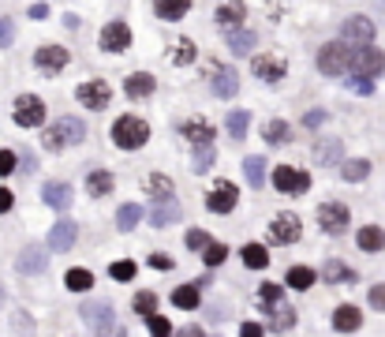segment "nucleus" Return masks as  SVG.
<instances>
[{"label": "nucleus", "mask_w": 385, "mask_h": 337, "mask_svg": "<svg viewBox=\"0 0 385 337\" xmlns=\"http://www.w3.org/2000/svg\"><path fill=\"white\" fill-rule=\"evenodd\" d=\"M225 259H228V248H225V244H209V248H206V266H221Z\"/></svg>", "instance_id": "8fccbe9b"}, {"label": "nucleus", "mask_w": 385, "mask_h": 337, "mask_svg": "<svg viewBox=\"0 0 385 337\" xmlns=\"http://www.w3.org/2000/svg\"><path fill=\"white\" fill-rule=\"evenodd\" d=\"M236 90H240L236 71H217V75H214V94L217 98H236Z\"/></svg>", "instance_id": "473e14b6"}, {"label": "nucleus", "mask_w": 385, "mask_h": 337, "mask_svg": "<svg viewBox=\"0 0 385 337\" xmlns=\"http://www.w3.org/2000/svg\"><path fill=\"white\" fill-rule=\"evenodd\" d=\"M273 188H277L281 195H303L310 188V176L296 165H277L273 169Z\"/></svg>", "instance_id": "1a4fd4ad"}, {"label": "nucleus", "mask_w": 385, "mask_h": 337, "mask_svg": "<svg viewBox=\"0 0 385 337\" xmlns=\"http://www.w3.org/2000/svg\"><path fill=\"white\" fill-rule=\"evenodd\" d=\"M135 311H139V315H146V318H150V315H158V296H153V293H139V296H135Z\"/></svg>", "instance_id": "37998d69"}, {"label": "nucleus", "mask_w": 385, "mask_h": 337, "mask_svg": "<svg viewBox=\"0 0 385 337\" xmlns=\"http://www.w3.org/2000/svg\"><path fill=\"white\" fill-rule=\"evenodd\" d=\"M146 191H150V195L158 199V203H165V199H172V191H176V184H172V180L165 176V172H153V176L146 180Z\"/></svg>", "instance_id": "c85d7f7f"}, {"label": "nucleus", "mask_w": 385, "mask_h": 337, "mask_svg": "<svg viewBox=\"0 0 385 337\" xmlns=\"http://www.w3.org/2000/svg\"><path fill=\"white\" fill-rule=\"evenodd\" d=\"M326 120H329V113H322V109H314V113H307V116H303V124H307V127H322Z\"/></svg>", "instance_id": "4d7b16f0"}, {"label": "nucleus", "mask_w": 385, "mask_h": 337, "mask_svg": "<svg viewBox=\"0 0 385 337\" xmlns=\"http://www.w3.org/2000/svg\"><path fill=\"white\" fill-rule=\"evenodd\" d=\"M12 330H15V334H23V337H30V334H34V318L26 315L23 307H19V311H15V315H12Z\"/></svg>", "instance_id": "c03bdc74"}, {"label": "nucleus", "mask_w": 385, "mask_h": 337, "mask_svg": "<svg viewBox=\"0 0 385 337\" xmlns=\"http://www.w3.org/2000/svg\"><path fill=\"white\" fill-rule=\"evenodd\" d=\"M366 300H370L374 311H385V285H374L370 293H366Z\"/></svg>", "instance_id": "864d4df0"}, {"label": "nucleus", "mask_w": 385, "mask_h": 337, "mask_svg": "<svg viewBox=\"0 0 385 337\" xmlns=\"http://www.w3.org/2000/svg\"><path fill=\"white\" fill-rule=\"evenodd\" d=\"M15 42V19H8V15H0V49H8V45Z\"/></svg>", "instance_id": "de8ad7c7"}, {"label": "nucleus", "mask_w": 385, "mask_h": 337, "mask_svg": "<svg viewBox=\"0 0 385 337\" xmlns=\"http://www.w3.org/2000/svg\"><path fill=\"white\" fill-rule=\"evenodd\" d=\"M314 161H318V169H326V165H337L341 161V139H322L314 147Z\"/></svg>", "instance_id": "393cba45"}, {"label": "nucleus", "mask_w": 385, "mask_h": 337, "mask_svg": "<svg viewBox=\"0 0 385 337\" xmlns=\"http://www.w3.org/2000/svg\"><path fill=\"white\" fill-rule=\"evenodd\" d=\"M352 90H355V94H370V90H374V83H370V79H355V83H352Z\"/></svg>", "instance_id": "680f3d73"}, {"label": "nucleus", "mask_w": 385, "mask_h": 337, "mask_svg": "<svg viewBox=\"0 0 385 337\" xmlns=\"http://www.w3.org/2000/svg\"><path fill=\"white\" fill-rule=\"evenodd\" d=\"M236 203H240V188H236L232 180H217V184L209 188V195H206V210L209 214H232Z\"/></svg>", "instance_id": "0eeeda50"}, {"label": "nucleus", "mask_w": 385, "mask_h": 337, "mask_svg": "<svg viewBox=\"0 0 385 337\" xmlns=\"http://www.w3.org/2000/svg\"><path fill=\"white\" fill-rule=\"evenodd\" d=\"M214 147H195V172H209V165H214Z\"/></svg>", "instance_id": "a18cd8bd"}, {"label": "nucleus", "mask_w": 385, "mask_h": 337, "mask_svg": "<svg viewBox=\"0 0 385 337\" xmlns=\"http://www.w3.org/2000/svg\"><path fill=\"white\" fill-rule=\"evenodd\" d=\"M15 165H19V154H15V150H0V176H12Z\"/></svg>", "instance_id": "3c124183"}, {"label": "nucleus", "mask_w": 385, "mask_h": 337, "mask_svg": "<svg viewBox=\"0 0 385 337\" xmlns=\"http://www.w3.org/2000/svg\"><path fill=\"white\" fill-rule=\"evenodd\" d=\"M341 176L352 180V184H359V180L370 176V161H366V158H348L344 165H341Z\"/></svg>", "instance_id": "2f4dec72"}, {"label": "nucleus", "mask_w": 385, "mask_h": 337, "mask_svg": "<svg viewBox=\"0 0 385 337\" xmlns=\"http://www.w3.org/2000/svg\"><path fill=\"white\" fill-rule=\"evenodd\" d=\"M243 19V4H221L217 8V23L228 26V30H236V23Z\"/></svg>", "instance_id": "a19ab883"}, {"label": "nucleus", "mask_w": 385, "mask_h": 337, "mask_svg": "<svg viewBox=\"0 0 385 337\" xmlns=\"http://www.w3.org/2000/svg\"><path fill=\"white\" fill-rule=\"evenodd\" d=\"M180 131L187 135L195 147H209V143H214V124H209L206 116H191V120H183Z\"/></svg>", "instance_id": "6ab92c4d"}, {"label": "nucleus", "mask_w": 385, "mask_h": 337, "mask_svg": "<svg viewBox=\"0 0 385 337\" xmlns=\"http://www.w3.org/2000/svg\"><path fill=\"white\" fill-rule=\"evenodd\" d=\"M322 281H333V285L337 281H355V270H348L341 259H329L322 266Z\"/></svg>", "instance_id": "c9c22d12"}, {"label": "nucleus", "mask_w": 385, "mask_h": 337, "mask_svg": "<svg viewBox=\"0 0 385 337\" xmlns=\"http://www.w3.org/2000/svg\"><path fill=\"white\" fill-rule=\"evenodd\" d=\"M247 127H251V113H247V109H232V113H228V139L232 143L247 139Z\"/></svg>", "instance_id": "a878e982"}, {"label": "nucleus", "mask_w": 385, "mask_h": 337, "mask_svg": "<svg viewBox=\"0 0 385 337\" xmlns=\"http://www.w3.org/2000/svg\"><path fill=\"white\" fill-rule=\"evenodd\" d=\"M348 217H352V214H348L344 203H322V206H318V225H322L326 233H333V236L348 229Z\"/></svg>", "instance_id": "f8f14e48"}, {"label": "nucleus", "mask_w": 385, "mask_h": 337, "mask_svg": "<svg viewBox=\"0 0 385 337\" xmlns=\"http://www.w3.org/2000/svg\"><path fill=\"white\" fill-rule=\"evenodd\" d=\"M265 330H262V326L259 322H243V330H240V337H262Z\"/></svg>", "instance_id": "052dcab7"}, {"label": "nucleus", "mask_w": 385, "mask_h": 337, "mask_svg": "<svg viewBox=\"0 0 385 337\" xmlns=\"http://www.w3.org/2000/svg\"><path fill=\"white\" fill-rule=\"evenodd\" d=\"M176 337H206V334H203V326H183Z\"/></svg>", "instance_id": "e2e57ef3"}, {"label": "nucleus", "mask_w": 385, "mask_h": 337, "mask_svg": "<svg viewBox=\"0 0 385 337\" xmlns=\"http://www.w3.org/2000/svg\"><path fill=\"white\" fill-rule=\"evenodd\" d=\"M254 45H259V34H251V30H228V49H232L236 57H247Z\"/></svg>", "instance_id": "bb28decb"}, {"label": "nucleus", "mask_w": 385, "mask_h": 337, "mask_svg": "<svg viewBox=\"0 0 385 337\" xmlns=\"http://www.w3.org/2000/svg\"><path fill=\"white\" fill-rule=\"evenodd\" d=\"M113 188H116V180H113V172H109V169H94V172L86 176V191H90L94 199H105Z\"/></svg>", "instance_id": "5701e85b"}, {"label": "nucleus", "mask_w": 385, "mask_h": 337, "mask_svg": "<svg viewBox=\"0 0 385 337\" xmlns=\"http://www.w3.org/2000/svg\"><path fill=\"white\" fill-rule=\"evenodd\" d=\"M12 116H15V124H19V127H41L45 124V102L38 94H19V98H15Z\"/></svg>", "instance_id": "423d86ee"}, {"label": "nucleus", "mask_w": 385, "mask_h": 337, "mask_svg": "<svg viewBox=\"0 0 385 337\" xmlns=\"http://www.w3.org/2000/svg\"><path fill=\"white\" fill-rule=\"evenodd\" d=\"M153 75L150 71H135V75H127V83H124V90H127V98H131V102H139V98H150L153 94Z\"/></svg>", "instance_id": "4be33fe9"}, {"label": "nucleus", "mask_w": 385, "mask_h": 337, "mask_svg": "<svg viewBox=\"0 0 385 337\" xmlns=\"http://www.w3.org/2000/svg\"><path fill=\"white\" fill-rule=\"evenodd\" d=\"M292 326H296V311H292V307H273V315H270V330L273 334H284V330H292Z\"/></svg>", "instance_id": "f704fd0d"}, {"label": "nucleus", "mask_w": 385, "mask_h": 337, "mask_svg": "<svg viewBox=\"0 0 385 337\" xmlns=\"http://www.w3.org/2000/svg\"><path fill=\"white\" fill-rule=\"evenodd\" d=\"M363 326V315H359V307H352V304H341L333 311V330L337 334H355Z\"/></svg>", "instance_id": "412c9836"}, {"label": "nucleus", "mask_w": 385, "mask_h": 337, "mask_svg": "<svg viewBox=\"0 0 385 337\" xmlns=\"http://www.w3.org/2000/svg\"><path fill=\"white\" fill-rule=\"evenodd\" d=\"M0 307H4V285H0Z\"/></svg>", "instance_id": "0e129e2a"}, {"label": "nucleus", "mask_w": 385, "mask_h": 337, "mask_svg": "<svg viewBox=\"0 0 385 337\" xmlns=\"http://www.w3.org/2000/svg\"><path fill=\"white\" fill-rule=\"evenodd\" d=\"M82 318H86V326L94 330V337H127L124 326L116 322V311L113 304H102V300H90V304H82Z\"/></svg>", "instance_id": "f257e3e1"}, {"label": "nucleus", "mask_w": 385, "mask_h": 337, "mask_svg": "<svg viewBox=\"0 0 385 337\" xmlns=\"http://www.w3.org/2000/svg\"><path fill=\"white\" fill-rule=\"evenodd\" d=\"M183 217V206L176 203V199H165V203L153 206V214H150V225L153 229H169V225H176Z\"/></svg>", "instance_id": "aec40b11"}, {"label": "nucleus", "mask_w": 385, "mask_h": 337, "mask_svg": "<svg viewBox=\"0 0 385 337\" xmlns=\"http://www.w3.org/2000/svg\"><path fill=\"white\" fill-rule=\"evenodd\" d=\"M341 34H344V45H348V42L370 45V42H374V19H366V15H352V19H344Z\"/></svg>", "instance_id": "dca6fc26"}, {"label": "nucleus", "mask_w": 385, "mask_h": 337, "mask_svg": "<svg viewBox=\"0 0 385 337\" xmlns=\"http://www.w3.org/2000/svg\"><path fill=\"white\" fill-rule=\"evenodd\" d=\"M314 270H310V266H292L288 270V289H310V285H314Z\"/></svg>", "instance_id": "58836bf2"}, {"label": "nucleus", "mask_w": 385, "mask_h": 337, "mask_svg": "<svg viewBox=\"0 0 385 337\" xmlns=\"http://www.w3.org/2000/svg\"><path fill=\"white\" fill-rule=\"evenodd\" d=\"M127 45H131V26L124 19H113L102 26V49L105 53H124Z\"/></svg>", "instance_id": "9b49d317"}, {"label": "nucleus", "mask_w": 385, "mask_h": 337, "mask_svg": "<svg viewBox=\"0 0 385 337\" xmlns=\"http://www.w3.org/2000/svg\"><path fill=\"white\" fill-rule=\"evenodd\" d=\"M270 240L273 244H296L299 240V217L296 214H277L270 221Z\"/></svg>", "instance_id": "ddd939ff"}, {"label": "nucleus", "mask_w": 385, "mask_h": 337, "mask_svg": "<svg viewBox=\"0 0 385 337\" xmlns=\"http://www.w3.org/2000/svg\"><path fill=\"white\" fill-rule=\"evenodd\" d=\"M243 266L247 270H265V266H270V255H265L262 244H247V248H243Z\"/></svg>", "instance_id": "72a5a7b5"}, {"label": "nucleus", "mask_w": 385, "mask_h": 337, "mask_svg": "<svg viewBox=\"0 0 385 337\" xmlns=\"http://www.w3.org/2000/svg\"><path fill=\"white\" fill-rule=\"evenodd\" d=\"M150 266H153V270H172V259H169L165 251H153V255H150Z\"/></svg>", "instance_id": "6e6d98bb"}, {"label": "nucleus", "mask_w": 385, "mask_h": 337, "mask_svg": "<svg viewBox=\"0 0 385 337\" xmlns=\"http://www.w3.org/2000/svg\"><path fill=\"white\" fill-rule=\"evenodd\" d=\"M64 285L71 289V293H86L90 285H94V274H90V270H68V277H64Z\"/></svg>", "instance_id": "4c0bfd02"}, {"label": "nucleus", "mask_w": 385, "mask_h": 337, "mask_svg": "<svg viewBox=\"0 0 385 337\" xmlns=\"http://www.w3.org/2000/svg\"><path fill=\"white\" fill-rule=\"evenodd\" d=\"M12 203H15V195H12L8 188H0V214H8V210H12Z\"/></svg>", "instance_id": "13d9d810"}, {"label": "nucleus", "mask_w": 385, "mask_h": 337, "mask_svg": "<svg viewBox=\"0 0 385 337\" xmlns=\"http://www.w3.org/2000/svg\"><path fill=\"white\" fill-rule=\"evenodd\" d=\"M75 236H79V225L64 217V221H57V225L49 229V244H45V251H71Z\"/></svg>", "instance_id": "2eb2a0df"}, {"label": "nucleus", "mask_w": 385, "mask_h": 337, "mask_svg": "<svg viewBox=\"0 0 385 337\" xmlns=\"http://www.w3.org/2000/svg\"><path fill=\"white\" fill-rule=\"evenodd\" d=\"M146 139H150V124L139 120V116H120L113 124V143L120 150H139L146 147Z\"/></svg>", "instance_id": "7ed1b4c3"}, {"label": "nucleus", "mask_w": 385, "mask_h": 337, "mask_svg": "<svg viewBox=\"0 0 385 337\" xmlns=\"http://www.w3.org/2000/svg\"><path fill=\"white\" fill-rule=\"evenodd\" d=\"M15 270H19L23 277H38L49 270V251L41 248V244H26L19 251V259H15Z\"/></svg>", "instance_id": "9d476101"}, {"label": "nucleus", "mask_w": 385, "mask_h": 337, "mask_svg": "<svg viewBox=\"0 0 385 337\" xmlns=\"http://www.w3.org/2000/svg\"><path fill=\"white\" fill-rule=\"evenodd\" d=\"M348 71H355L359 79H378L382 71H385V53H382V49H370V45H363V49H352Z\"/></svg>", "instance_id": "20e7f679"}, {"label": "nucleus", "mask_w": 385, "mask_h": 337, "mask_svg": "<svg viewBox=\"0 0 385 337\" xmlns=\"http://www.w3.org/2000/svg\"><path fill=\"white\" fill-rule=\"evenodd\" d=\"M195 60V42L191 38H180L176 42V64H191Z\"/></svg>", "instance_id": "09e8293b"}, {"label": "nucleus", "mask_w": 385, "mask_h": 337, "mask_svg": "<svg viewBox=\"0 0 385 337\" xmlns=\"http://www.w3.org/2000/svg\"><path fill=\"white\" fill-rule=\"evenodd\" d=\"M288 135H292L288 120H270V124H265V143H273V147H281V143H288Z\"/></svg>", "instance_id": "ea45409f"}, {"label": "nucleus", "mask_w": 385, "mask_h": 337, "mask_svg": "<svg viewBox=\"0 0 385 337\" xmlns=\"http://www.w3.org/2000/svg\"><path fill=\"white\" fill-rule=\"evenodd\" d=\"M86 139V124L75 120V116H64V120H57L49 127V131L41 135V147L49 154H60L64 147H75V143Z\"/></svg>", "instance_id": "f03ea898"}, {"label": "nucleus", "mask_w": 385, "mask_h": 337, "mask_svg": "<svg viewBox=\"0 0 385 337\" xmlns=\"http://www.w3.org/2000/svg\"><path fill=\"white\" fill-rule=\"evenodd\" d=\"M26 15H30V19H45V15H49V4H30Z\"/></svg>", "instance_id": "bf43d9fd"}, {"label": "nucleus", "mask_w": 385, "mask_h": 337, "mask_svg": "<svg viewBox=\"0 0 385 337\" xmlns=\"http://www.w3.org/2000/svg\"><path fill=\"white\" fill-rule=\"evenodd\" d=\"M243 176H247V184L251 188H262L265 184V158H243Z\"/></svg>", "instance_id": "7c9ffc66"}, {"label": "nucleus", "mask_w": 385, "mask_h": 337, "mask_svg": "<svg viewBox=\"0 0 385 337\" xmlns=\"http://www.w3.org/2000/svg\"><path fill=\"white\" fill-rule=\"evenodd\" d=\"M79 105L82 109H94V113H102V109H109V102H113V90H109L105 79H86L79 90H75Z\"/></svg>", "instance_id": "6e6552de"}, {"label": "nucleus", "mask_w": 385, "mask_h": 337, "mask_svg": "<svg viewBox=\"0 0 385 337\" xmlns=\"http://www.w3.org/2000/svg\"><path fill=\"white\" fill-rule=\"evenodd\" d=\"M254 75L265 79V83H277V79H284V71H288V64H284L281 57H273V53H259V57L251 60Z\"/></svg>", "instance_id": "4468645a"}, {"label": "nucleus", "mask_w": 385, "mask_h": 337, "mask_svg": "<svg viewBox=\"0 0 385 337\" xmlns=\"http://www.w3.org/2000/svg\"><path fill=\"white\" fill-rule=\"evenodd\" d=\"M34 64H38L41 71H49V75H57L64 64H68V49H64V45H41V49L34 53Z\"/></svg>", "instance_id": "a211bd4d"}, {"label": "nucleus", "mask_w": 385, "mask_h": 337, "mask_svg": "<svg viewBox=\"0 0 385 337\" xmlns=\"http://www.w3.org/2000/svg\"><path fill=\"white\" fill-rule=\"evenodd\" d=\"M113 281H131L135 277V262H127V259H120V262H113Z\"/></svg>", "instance_id": "49530a36"}, {"label": "nucleus", "mask_w": 385, "mask_h": 337, "mask_svg": "<svg viewBox=\"0 0 385 337\" xmlns=\"http://www.w3.org/2000/svg\"><path fill=\"white\" fill-rule=\"evenodd\" d=\"M355 244H359V251H382L385 248V229H378V225H363V229L355 233Z\"/></svg>", "instance_id": "b1692460"}, {"label": "nucleus", "mask_w": 385, "mask_h": 337, "mask_svg": "<svg viewBox=\"0 0 385 337\" xmlns=\"http://www.w3.org/2000/svg\"><path fill=\"white\" fill-rule=\"evenodd\" d=\"M172 304H176L180 311H195V307L203 304V293H198V285H180L176 293H172Z\"/></svg>", "instance_id": "cd10ccee"}, {"label": "nucleus", "mask_w": 385, "mask_h": 337, "mask_svg": "<svg viewBox=\"0 0 385 337\" xmlns=\"http://www.w3.org/2000/svg\"><path fill=\"white\" fill-rule=\"evenodd\" d=\"M259 304H262V307H270V311H273V307L281 304V285H273V281H265V285L259 289Z\"/></svg>", "instance_id": "79ce46f5"}, {"label": "nucleus", "mask_w": 385, "mask_h": 337, "mask_svg": "<svg viewBox=\"0 0 385 337\" xmlns=\"http://www.w3.org/2000/svg\"><path fill=\"white\" fill-rule=\"evenodd\" d=\"M139 221H142V206L139 203H124L120 210H116V225H120V233H131Z\"/></svg>", "instance_id": "c756f323"}, {"label": "nucleus", "mask_w": 385, "mask_h": 337, "mask_svg": "<svg viewBox=\"0 0 385 337\" xmlns=\"http://www.w3.org/2000/svg\"><path fill=\"white\" fill-rule=\"evenodd\" d=\"M146 322H150L153 337H169V318H161V315H150V318H146Z\"/></svg>", "instance_id": "5fc2aeb1"}, {"label": "nucleus", "mask_w": 385, "mask_h": 337, "mask_svg": "<svg viewBox=\"0 0 385 337\" xmlns=\"http://www.w3.org/2000/svg\"><path fill=\"white\" fill-rule=\"evenodd\" d=\"M209 244H214V240H209L203 229H191V233H187V248H191V251H206Z\"/></svg>", "instance_id": "603ef678"}, {"label": "nucleus", "mask_w": 385, "mask_h": 337, "mask_svg": "<svg viewBox=\"0 0 385 337\" xmlns=\"http://www.w3.org/2000/svg\"><path fill=\"white\" fill-rule=\"evenodd\" d=\"M41 199H45V206H53V210H68L75 191H71V184H64V180H49V184H41Z\"/></svg>", "instance_id": "f3484780"}, {"label": "nucleus", "mask_w": 385, "mask_h": 337, "mask_svg": "<svg viewBox=\"0 0 385 337\" xmlns=\"http://www.w3.org/2000/svg\"><path fill=\"white\" fill-rule=\"evenodd\" d=\"M153 12H158L161 19H183V15L191 12V0H161Z\"/></svg>", "instance_id": "e433bc0d"}, {"label": "nucleus", "mask_w": 385, "mask_h": 337, "mask_svg": "<svg viewBox=\"0 0 385 337\" xmlns=\"http://www.w3.org/2000/svg\"><path fill=\"white\" fill-rule=\"evenodd\" d=\"M348 60H352V45L344 42H326L318 49V71H326V75H344Z\"/></svg>", "instance_id": "39448f33"}]
</instances>
